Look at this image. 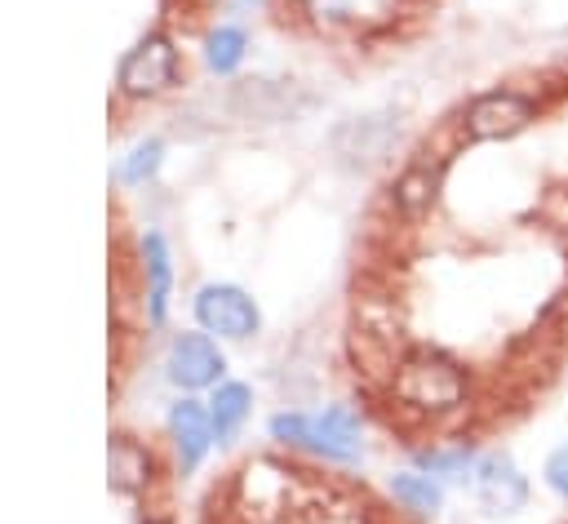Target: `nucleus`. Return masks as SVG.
<instances>
[{"mask_svg": "<svg viewBox=\"0 0 568 524\" xmlns=\"http://www.w3.org/2000/svg\"><path fill=\"white\" fill-rule=\"evenodd\" d=\"M315 107V98L297 84V80H235L222 93H209L200 102H191L186 111H178V133H195V129H213V124H284L297 120Z\"/></svg>", "mask_w": 568, "mask_h": 524, "instance_id": "f257e3e1", "label": "nucleus"}, {"mask_svg": "<svg viewBox=\"0 0 568 524\" xmlns=\"http://www.w3.org/2000/svg\"><path fill=\"white\" fill-rule=\"evenodd\" d=\"M390 395L422 417H448L470 404V369L439 346H413L390 373Z\"/></svg>", "mask_w": 568, "mask_h": 524, "instance_id": "f03ea898", "label": "nucleus"}, {"mask_svg": "<svg viewBox=\"0 0 568 524\" xmlns=\"http://www.w3.org/2000/svg\"><path fill=\"white\" fill-rule=\"evenodd\" d=\"M271 440L311 449V453L333 457V462H355L359 449H364L359 417L346 404H328L324 413H275L271 417Z\"/></svg>", "mask_w": 568, "mask_h": 524, "instance_id": "7ed1b4c3", "label": "nucleus"}, {"mask_svg": "<svg viewBox=\"0 0 568 524\" xmlns=\"http://www.w3.org/2000/svg\"><path fill=\"white\" fill-rule=\"evenodd\" d=\"M537 120V102L524 89H484L457 111L462 142H510Z\"/></svg>", "mask_w": 568, "mask_h": 524, "instance_id": "20e7f679", "label": "nucleus"}, {"mask_svg": "<svg viewBox=\"0 0 568 524\" xmlns=\"http://www.w3.org/2000/svg\"><path fill=\"white\" fill-rule=\"evenodd\" d=\"M399 111H373V115H355V120H342L333 133H328V151L342 169L351 173H364L373 164H382L395 142H399Z\"/></svg>", "mask_w": 568, "mask_h": 524, "instance_id": "39448f33", "label": "nucleus"}, {"mask_svg": "<svg viewBox=\"0 0 568 524\" xmlns=\"http://www.w3.org/2000/svg\"><path fill=\"white\" fill-rule=\"evenodd\" d=\"M444 178H448V155L444 151H435V147L413 151L404 160V169L395 173V182H390V209L404 222H422L435 209V200L444 191Z\"/></svg>", "mask_w": 568, "mask_h": 524, "instance_id": "423d86ee", "label": "nucleus"}, {"mask_svg": "<svg viewBox=\"0 0 568 524\" xmlns=\"http://www.w3.org/2000/svg\"><path fill=\"white\" fill-rule=\"evenodd\" d=\"M470 488L488 515H515L528 506V475L519 471V462L506 449L479 453V462L470 471Z\"/></svg>", "mask_w": 568, "mask_h": 524, "instance_id": "0eeeda50", "label": "nucleus"}, {"mask_svg": "<svg viewBox=\"0 0 568 524\" xmlns=\"http://www.w3.org/2000/svg\"><path fill=\"white\" fill-rule=\"evenodd\" d=\"M173 80H178V49L169 36L138 40L120 62V89L129 98H155V93L173 89Z\"/></svg>", "mask_w": 568, "mask_h": 524, "instance_id": "6e6552de", "label": "nucleus"}, {"mask_svg": "<svg viewBox=\"0 0 568 524\" xmlns=\"http://www.w3.org/2000/svg\"><path fill=\"white\" fill-rule=\"evenodd\" d=\"M195 320L204 333H217V337H253L257 333V306L244 289L235 284H204L195 293Z\"/></svg>", "mask_w": 568, "mask_h": 524, "instance_id": "1a4fd4ad", "label": "nucleus"}, {"mask_svg": "<svg viewBox=\"0 0 568 524\" xmlns=\"http://www.w3.org/2000/svg\"><path fill=\"white\" fill-rule=\"evenodd\" d=\"M288 493H293V471L288 466H275V462H248L235 480V497H240V511H257L262 520L266 515H280L288 506Z\"/></svg>", "mask_w": 568, "mask_h": 524, "instance_id": "9d476101", "label": "nucleus"}, {"mask_svg": "<svg viewBox=\"0 0 568 524\" xmlns=\"http://www.w3.org/2000/svg\"><path fill=\"white\" fill-rule=\"evenodd\" d=\"M226 360L222 351L204 337V333H178L173 346H169V377L186 391H200V386H213L222 377Z\"/></svg>", "mask_w": 568, "mask_h": 524, "instance_id": "9b49d317", "label": "nucleus"}, {"mask_svg": "<svg viewBox=\"0 0 568 524\" xmlns=\"http://www.w3.org/2000/svg\"><path fill=\"white\" fill-rule=\"evenodd\" d=\"M169 440H173V449H178L182 471H195V466H200V457H204V453H209V444H213L209 409H200L195 400L173 404V413H169Z\"/></svg>", "mask_w": 568, "mask_h": 524, "instance_id": "f8f14e48", "label": "nucleus"}, {"mask_svg": "<svg viewBox=\"0 0 568 524\" xmlns=\"http://www.w3.org/2000/svg\"><path fill=\"white\" fill-rule=\"evenodd\" d=\"M390 497L417 520H435L444 511V484L426 471H395L390 475Z\"/></svg>", "mask_w": 568, "mask_h": 524, "instance_id": "ddd939ff", "label": "nucleus"}, {"mask_svg": "<svg viewBox=\"0 0 568 524\" xmlns=\"http://www.w3.org/2000/svg\"><path fill=\"white\" fill-rule=\"evenodd\" d=\"M106 462H111V488H120V493H142L146 484H151V453L138 444V440H129V435H111V453H106Z\"/></svg>", "mask_w": 568, "mask_h": 524, "instance_id": "4468645a", "label": "nucleus"}, {"mask_svg": "<svg viewBox=\"0 0 568 524\" xmlns=\"http://www.w3.org/2000/svg\"><path fill=\"white\" fill-rule=\"evenodd\" d=\"M413 462L417 471L435 475V480H466L479 462L475 444L470 440H453V444H430V449H413Z\"/></svg>", "mask_w": 568, "mask_h": 524, "instance_id": "2eb2a0df", "label": "nucleus"}, {"mask_svg": "<svg viewBox=\"0 0 568 524\" xmlns=\"http://www.w3.org/2000/svg\"><path fill=\"white\" fill-rule=\"evenodd\" d=\"M142 262H146V311H151V320L160 324V320H164V306H169V280H173V271H169L164 240H160L155 231L142 235Z\"/></svg>", "mask_w": 568, "mask_h": 524, "instance_id": "dca6fc26", "label": "nucleus"}, {"mask_svg": "<svg viewBox=\"0 0 568 524\" xmlns=\"http://www.w3.org/2000/svg\"><path fill=\"white\" fill-rule=\"evenodd\" d=\"M248 409H253L248 386H244V382H222V386L213 391V400H209V422H213V435H217V440H231V435L244 426Z\"/></svg>", "mask_w": 568, "mask_h": 524, "instance_id": "f3484780", "label": "nucleus"}, {"mask_svg": "<svg viewBox=\"0 0 568 524\" xmlns=\"http://www.w3.org/2000/svg\"><path fill=\"white\" fill-rule=\"evenodd\" d=\"M244 31L240 27H217L209 40H204V58H209V71H217V75H226V71H235L240 62H244Z\"/></svg>", "mask_w": 568, "mask_h": 524, "instance_id": "a211bd4d", "label": "nucleus"}, {"mask_svg": "<svg viewBox=\"0 0 568 524\" xmlns=\"http://www.w3.org/2000/svg\"><path fill=\"white\" fill-rule=\"evenodd\" d=\"M155 169H160V142L151 138V142H142V147H138V151H133V155L124 160L120 178H124V182L133 187V182H146V178H151Z\"/></svg>", "mask_w": 568, "mask_h": 524, "instance_id": "6ab92c4d", "label": "nucleus"}, {"mask_svg": "<svg viewBox=\"0 0 568 524\" xmlns=\"http://www.w3.org/2000/svg\"><path fill=\"white\" fill-rule=\"evenodd\" d=\"M541 480L559 502H568V444L550 449V457L541 462Z\"/></svg>", "mask_w": 568, "mask_h": 524, "instance_id": "aec40b11", "label": "nucleus"}, {"mask_svg": "<svg viewBox=\"0 0 568 524\" xmlns=\"http://www.w3.org/2000/svg\"><path fill=\"white\" fill-rule=\"evenodd\" d=\"M146 524H169V520H146Z\"/></svg>", "mask_w": 568, "mask_h": 524, "instance_id": "412c9836", "label": "nucleus"}]
</instances>
